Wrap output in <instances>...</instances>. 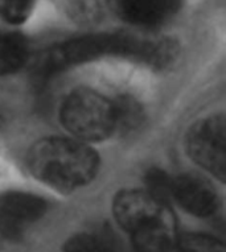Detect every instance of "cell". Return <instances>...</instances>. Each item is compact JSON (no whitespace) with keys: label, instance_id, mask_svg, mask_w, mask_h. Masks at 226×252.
Listing matches in <instances>:
<instances>
[{"label":"cell","instance_id":"6da1fadb","mask_svg":"<svg viewBox=\"0 0 226 252\" xmlns=\"http://www.w3.org/2000/svg\"><path fill=\"white\" fill-rule=\"evenodd\" d=\"M29 170L44 184L58 189H75L95 177L97 153L77 139L45 137L28 153Z\"/></svg>","mask_w":226,"mask_h":252},{"label":"cell","instance_id":"7a4b0ae2","mask_svg":"<svg viewBox=\"0 0 226 252\" xmlns=\"http://www.w3.org/2000/svg\"><path fill=\"white\" fill-rule=\"evenodd\" d=\"M148 45L150 41H142L126 33H99L73 38L53 46L44 54L38 65V75L46 78L105 56H126L144 61Z\"/></svg>","mask_w":226,"mask_h":252},{"label":"cell","instance_id":"3957f363","mask_svg":"<svg viewBox=\"0 0 226 252\" xmlns=\"http://www.w3.org/2000/svg\"><path fill=\"white\" fill-rule=\"evenodd\" d=\"M65 128L77 140L98 141L115 131L113 102L89 89L73 91L61 107Z\"/></svg>","mask_w":226,"mask_h":252},{"label":"cell","instance_id":"277c9868","mask_svg":"<svg viewBox=\"0 0 226 252\" xmlns=\"http://www.w3.org/2000/svg\"><path fill=\"white\" fill-rule=\"evenodd\" d=\"M225 119L213 115L192 126L187 136V148L200 166L224 181L226 172Z\"/></svg>","mask_w":226,"mask_h":252},{"label":"cell","instance_id":"5b68a950","mask_svg":"<svg viewBox=\"0 0 226 252\" xmlns=\"http://www.w3.org/2000/svg\"><path fill=\"white\" fill-rule=\"evenodd\" d=\"M113 211L118 223L128 232L172 215L167 202L147 190L136 189L119 191L113 203Z\"/></svg>","mask_w":226,"mask_h":252},{"label":"cell","instance_id":"8992f818","mask_svg":"<svg viewBox=\"0 0 226 252\" xmlns=\"http://www.w3.org/2000/svg\"><path fill=\"white\" fill-rule=\"evenodd\" d=\"M45 211L46 203L40 197L9 191L0 197V234L7 239H17Z\"/></svg>","mask_w":226,"mask_h":252},{"label":"cell","instance_id":"52a82bcc","mask_svg":"<svg viewBox=\"0 0 226 252\" xmlns=\"http://www.w3.org/2000/svg\"><path fill=\"white\" fill-rule=\"evenodd\" d=\"M172 198L196 217H210L218 209V195L213 186L194 174L173 178Z\"/></svg>","mask_w":226,"mask_h":252},{"label":"cell","instance_id":"ba28073f","mask_svg":"<svg viewBox=\"0 0 226 252\" xmlns=\"http://www.w3.org/2000/svg\"><path fill=\"white\" fill-rule=\"evenodd\" d=\"M180 0H114L123 20L139 27H155L175 13Z\"/></svg>","mask_w":226,"mask_h":252},{"label":"cell","instance_id":"9c48e42d","mask_svg":"<svg viewBox=\"0 0 226 252\" xmlns=\"http://www.w3.org/2000/svg\"><path fill=\"white\" fill-rule=\"evenodd\" d=\"M131 235L136 252H176L179 235L173 214L136 228Z\"/></svg>","mask_w":226,"mask_h":252},{"label":"cell","instance_id":"30bf717a","mask_svg":"<svg viewBox=\"0 0 226 252\" xmlns=\"http://www.w3.org/2000/svg\"><path fill=\"white\" fill-rule=\"evenodd\" d=\"M27 45L17 34L0 33V75L16 71L27 61Z\"/></svg>","mask_w":226,"mask_h":252},{"label":"cell","instance_id":"8fae6325","mask_svg":"<svg viewBox=\"0 0 226 252\" xmlns=\"http://www.w3.org/2000/svg\"><path fill=\"white\" fill-rule=\"evenodd\" d=\"M111 102L115 129H119L122 132H131L139 128L140 124L143 123V110L135 99L123 95Z\"/></svg>","mask_w":226,"mask_h":252},{"label":"cell","instance_id":"7c38bea8","mask_svg":"<svg viewBox=\"0 0 226 252\" xmlns=\"http://www.w3.org/2000/svg\"><path fill=\"white\" fill-rule=\"evenodd\" d=\"M176 252H225V246L216 238L202 234L179 236Z\"/></svg>","mask_w":226,"mask_h":252},{"label":"cell","instance_id":"4fadbf2b","mask_svg":"<svg viewBox=\"0 0 226 252\" xmlns=\"http://www.w3.org/2000/svg\"><path fill=\"white\" fill-rule=\"evenodd\" d=\"M146 184H147V191L155 195L156 198L168 202L169 198H172V185L173 178L169 177L168 173L159 168H152L148 170L146 176Z\"/></svg>","mask_w":226,"mask_h":252},{"label":"cell","instance_id":"5bb4252c","mask_svg":"<svg viewBox=\"0 0 226 252\" xmlns=\"http://www.w3.org/2000/svg\"><path fill=\"white\" fill-rule=\"evenodd\" d=\"M65 252H115L98 236L78 234L72 236L65 243Z\"/></svg>","mask_w":226,"mask_h":252},{"label":"cell","instance_id":"9a60e30c","mask_svg":"<svg viewBox=\"0 0 226 252\" xmlns=\"http://www.w3.org/2000/svg\"><path fill=\"white\" fill-rule=\"evenodd\" d=\"M32 11V0H0V16L9 24L27 21Z\"/></svg>","mask_w":226,"mask_h":252}]
</instances>
